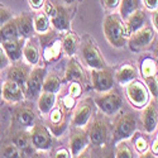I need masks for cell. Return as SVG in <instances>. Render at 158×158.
Here are the masks:
<instances>
[{
	"label": "cell",
	"instance_id": "obj_34",
	"mask_svg": "<svg viewBox=\"0 0 158 158\" xmlns=\"http://www.w3.org/2000/svg\"><path fill=\"white\" fill-rule=\"evenodd\" d=\"M115 157H118V158H130V157H133L131 149L129 148V146L124 140L118 142L116 148H115Z\"/></svg>",
	"mask_w": 158,
	"mask_h": 158
},
{
	"label": "cell",
	"instance_id": "obj_29",
	"mask_svg": "<svg viewBox=\"0 0 158 158\" xmlns=\"http://www.w3.org/2000/svg\"><path fill=\"white\" fill-rule=\"evenodd\" d=\"M76 48H77V38H76L75 33L70 32L62 39V49L64 51L66 55H69L71 57L76 53Z\"/></svg>",
	"mask_w": 158,
	"mask_h": 158
},
{
	"label": "cell",
	"instance_id": "obj_46",
	"mask_svg": "<svg viewBox=\"0 0 158 158\" xmlns=\"http://www.w3.org/2000/svg\"><path fill=\"white\" fill-rule=\"evenodd\" d=\"M152 19H153V25H154V28L158 31V9H156V10L153 11V17H152Z\"/></svg>",
	"mask_w": 158,
	"mask_h": 158
},
{
	"label": "cell",
	"instance_id": "obj_17",
	"mask_svg": "<svg viewBox=\"0 0 158 158\" xmlns=\"http://www.w3.org/2000/svg\"><path fill=\"white\" fill-rule=\"evenodd\" d=\"M146 20H147L146 13H144L142 9H138L134 13H131L125 20V28H127L128 35H130L131 33H134L138 29L143 28L144 25H146Z\"/></svg>",
	"mask_w": 158,
	"mask_h": 158
},
{
	"label": "cell",
	"instance_id": "obj_41",
	"mask_svg": "<svg viewBox=\"0 0 158 158\" xmlns=\"http://www.w3.org/2000/svg\"><path fill=\"white\" fill-rule=\"evenodd\" d=\"M62 104L64 105V108L66 109H72L75 106V98L71 96L70 94L69 95H66L63 99H62Z\"/></svg>",
	"mask_w": 158,
	"mask_h": 158
},
{
	"label": "cell",
	"instance_id": "obj_48",
	"mask_svg": "<svg viewBox=\"0 0 158 158\" xmlns=\"http://www.w3.org/2000/svg\"><path fill=\"white\" fill-rule=\"evenodd\" d=\"M2 101H3V84L0 82V105H2Z\"/></svg>",
	"mask_w": 158,
	"mask_h": 158
},
{
	"label": "cell",
	"instance_id": "obj_10",
	"mask_svg": "<svg viewBox=\"0 0 158 158\" xmlns=\"http://www.w3.org/2000/svg\"><path fill=\"white\" fill-rule=\"evenodd\" d=\"M108 138V127L102 119H95L89 130V140L96 147H101L105 144Z\"/></svg>",
	"mask_w": 158,
	"mask_h": 158
},
{
	"label": "cell",
	"instance_id": "obj_22",
	"mask_svg": "<svg viewBox=\"0 0 158 158\" xmlns=\"http://www.w3.org/2000/svg\"><path fill=\"white\" fill-rule=\"evenodd\" d=\"M18 24V31L19 35L22 38H29L34 32V25H33V18L28 14H22L17 18Z\"/></svg>",
	"mask_w": 158,
	"mask_h": 158
},
{
	"label": "cell",
	"instance_id": "obj_15",
	"mask_svg": "<svg viewBox=\"0 0 158 158\" xmlns=\"http://www.w3.org/2000/svg\"><path fill=\"white\" fill-rule=\"evenodd\" d=\"M2 46L5 51L6 56L10 61L18 62L23 53V46H24V38H14V39H8V41L2 42Z\"/></svg>",
	"mask_w": 158,
	"mask_h": 158
},
{
	"label": "cell",
	"instance_id": "obj_14",
	"mask_svg": "<svg viewBox=\"0 0 158 158\" xmlns=\"http://www.w3.org/2000/svg\"><path fill=\"white\" fill-rule=\"evenodd\" d=\"M3 99L8 102H19L24 99V90L15 81L6 80L3 84Z\"/></svg>",
	"mask_w": 158,
	"mask_h": 158
},
{
	"label": "cell",
	"instance_id": "obj_50",
	"mask_svg": "<svg viewBox=\"0 0 158 158\" xmlns=\"http://www.w3.org/2000/svg\"><path fill=\"white\" fill-rule=\"evenodd\" d=\"M154 52H156V56H157V58H158V42H157V44H156V49H154Z\"/></svg>",
	"mask_w": 158,
	"mask_h": 158
},
{
	"label": "cell",
	"instance_id": "obj_21",
	"mask_svg": "<svg viewBox=\"0 0 158 158\" xmlns=\"http://www.w3.org/2000/svg\"><path fill=\"white\" fill-rule=\"evenodd\" d=\"M19 31H18V24H17V18H11L8 20L5 24L0 27V41L4 42L8 39H14L19 38Z\"/></svg>",
	"mask_w": 158,
	"mask_h": 158
},
{
	"label": "cell",
	"instance_id": "obj_2",
	"mask_svg": "<svg viewBox=\"0 0 158 158\" xmlns=\"http://www.w3.org/2000/svg\"><path fill=\"white\" fill-rule=\"evenodd\" d=\"M135 128H137V122L133 114H124L119 116V119L115 122V125H114L113 140L118 143L120 140H125L130 138L134 134Z\"/></svg>",
	"mask_w": 158,
	"mask_h": 158
},
{
	"label": "cell",
	"instance_id": "obj_4",
	"mask_svg": "<svg viewBox=\"0 0 158 158\" xmlns=\"http://www.w3.org/2000/svg\"><path fill=\"white\" fill-rule=\"evenodd\" d=\"M46 76L44 67H35L29 72L27 84H25V95L29 100H35L43 87V81Z\"/></svg>",
	"mask_w": 158,
	"mask_h": 158
},
{
	"label": "cell",
	"instance_id": "obj_37",
	"mask_svg": "<svg viewBox=\"0 0 158 158\" xmlns=\"http://www.w3.org/2000/svg\"><path fill=\"white\" fill-rule=\"evenodd\" d=\"M63 120V114L60 109H52V113H51V123L53 125H60L61 122Z\"/></svg>",
	"mask_w": 158,
	"mask_h": 158
},
{
	"label": "cell",
	"instance_id": "obj_7",
	"mask_svg": "<svg viewBox=\"0 0 158 158\" xmlns=\"http://www.w3.org/2000/svg\"><path fill=\"white\" fill-rule=\"evenodd\" d=\"M93 86L98 93H106L114 87V76L106 69H96L91 71Z\"/></svg>",
	"mask_w": 158,
	"mask_h": 158
},
{
	"label": "cell",
	"instance_id": "obj_40",
	"mask_svg": "<svg viewBox=\"0 0 158 158\" xmlns=\"http://www.w3.org/2000/svg\"><path fill=\"white\" fill-rule=\"evenodd\" d=\"M9 57L6 56L3 47H0V70H4L9 66Z\"/></svg>",
	"mask_w": 158,
	"mask_h": 158
},
{
	"label": "cell",
	"instance_id": "obj_3",
	"mask_svg": "<svg viewBox=\"0 0 158 158\" xmlns=\"http://www.w3.org/2000/svg\"><path fill=\"white\" fill-rule=\"evenodd\" d=\"M95 102L99 106V109L106 115L116 114L123 105V100L120 95L118 94V91L113 89L106 91V93H101V95L95 99Z\"/></svg>",
	"mask_w": 158,
	"mask_h": 158
},
{
	"label": "cell",
	"instance_id": "obj_45",
	"mask_svg": "<svg viewBox=\"0 0 158 158\" xmlns=\"http://www.w3.org/2000/svg\"><path fill=\"white\" fill-rule=\"evenodd\" d=\"M29 4L32 8L34 9H39V8H42L43 4H44V0H29Z\"/></svg>",
	"mask_w": 158,
	"mask_h": 158
},
{
	"label": "cell",
	"instance_id": "obj_39",
	"mask_svg": "<svg viewBox=\"0 0 158 158\" xmlns=\"http://www.w3.org/2000/svg\"><path fill=\"white\" fill-rule=\"evenodd\" d=\"M81 91H82V89H81L80 82H71V85L69 87V93L71 96L77 98L78 95H81Z\"/></svg>",
	"mask_w": 158,
	"mask_h": 158
},
{
	"label": "cell",
	"instance_id": "obj_23",
	"mask_svg": "<svg viewBox=\"0 0 158 158\" xmlns=\"http://www.w3.org/2000/svg\"><path fill=\"white\" fill-rule=\"evenodd\" d=\"M56 104V94L53 93H47V91H43V93L38 96V109L42 114H49L52 111V109L55 108Z\"/></svg>",
	"mask_w": 158,
	"mask_h": 158
},
{
	"label": "cell",
	"instance_id": "obj_6",
	"mask_svg": "<svg viewBox=\"0 0 158 158\" xmlns=\"http://www.w3.org/2000/svg\"><path fill=\"white\" fill-rule=\"evenodd\" d=\"M31 142L33 147L39 151H48L52 147V135L49 130L41 124H34L31 131Z\"/></svg>",
	"mask_w": 158,
	"mask_h": 158
},
{
	"label": "cell",
	"instance_id": "obj_13",
	"mask_svg": "<svg viewBox=\"0 0 158 158\" xmlns=\"http://www.w3.org/2000/svg\"><path fill=\"white\" fill-rule=\"evenodd\" d=\"M89 135H86V133L84 130H81L80 128H76L70 138V148H71V154L72 157H78L87 147L89 144Z\"/></svg>",
	"mask_w": 158,
	"mask_h": 158
},
{
	"label": "cell",
	"instance_id": "obj_44",
	"mask_svg": "<svg viewBox=\"0 0 158 158\" xmlns=\"http://www.w3.org/2000/svg\"><path fill=\"white\" fill-rule=\"evenodd\" d=\"M55 157H62V158H69V157H71V154H70V152L67 151V149H64V148H62V149H58L57 152H56V154H55Z\"/></svg>",
	"mask_w": 158,
	"mask_h": 158
},
{
	"label": "cell",
	"instance_id": "obj_1",
	"mask_svg": "<svg viewBox=\"0 0 158 158\" xmlns=\"http://www.w3.org/2000/svg\"><path fill=\"white\" fill-rule=\"evenodd\" d=\"M102 29L106 41L110 43V46L115 48H123L127 43V38L129 37L127 33L125 23L120 17L116 15H108L104 19Z\"/></svg>",
	"mask_w": 158,
	"mask_h": 158
},
{
	"label": "cell",
	"instance_id": "obj_12",
	"mask_svg": "<svg viewBox=\"0 0 158 158\" xmlns=\"http://www.w3.org/2000/svg\"><path fill=\"white\" fill-rule=\"evenodd\" d=\"M49 20L52 23V25L58 29L60 32H67L70 29V14L67 9H66L63 5L61 4H56V8H55V11L53 14L49 17Z\"/></svg>",
	"mask_w": 158,
	"mask_h": 158
},
{
	"label": "cell",
	"instance_id": "obj_18",
	"mask_svg": "<svg viewBox=\"0 0 158 158\" xmlns=\"http://www.w3.org/2000/svg\"><path fill=\"white\" fill-rule=\"evenodd\" d=\"M28 76H29V69L25 64H22V63L13 64L8 71V80L15 81L22 87H25Z\"/></svg>",
	"mask_w": 158,
	"mask_h": 158
},
{
	"label": "cell",
	"instance_id": "obj_49",
	"mask_svg": "<svg viewBox=\"0 0 158 158\" xmlns=\"http://www.w3.org/2000/svg\"><path fill=\"white\" fill-rule=\"evenodd\" d=\"M62 2L64 3V4H69V5H71V4H73L76 0H62Z\"/></svg>",
	"mask_w": 158,
	"mask_h": 158
},
{
	"label": "cell",
	"instance_id": "obj_9",
	"mask_svg": "<svg viewBox=\"0 0 158 158\" xmlns=\"http://www.w3.org/2000/svg\"><path fill=\"white\" fill-rule=\"evenodd\" d=\"M154 39V31L151 27H146L138 29L137 32L131 33L129 38V47L130 49H140L149 46Z\"/></svg>",
	"mask_w": 158,
	"mask_h": 158
},
{
	"label": "cell",
	"instance_id": "obj_19",
	"mask_svg": "<svg viewBox=\"0 0 158 158\" xmlns=\"http://www.w3.org/2000/svg\"><path fill=\"white\" fill-rule=\"evenodd\" d=\"M15 123L22 128H29L33 127L35 123V114L28 106H20L14 113Z\"/></svg>",
	"mask_w": 158,
	"mask_h": 158
},
{
	"label": "cell",
	"instance_id": "obj_26",
	"mask_svg": "<svg viewBox=\"0 0 158 158\" xmlns=\"http://www.w3.org/2000/svg\"><path fill=\"white\" fill-rule=\"evenodd\" d=\"M48 46L44 47V51H43V57L47 62L49 61H53L56 58H58V56L61 55V48H62V42L56 39L52 43H47Z\"/></svg>",
	"mask_w": 158,
	"mask_h": 158
},
{
	"label": "cell",
	"instance_id": "obj_16",
	"mask_svg": "<svg viewBox=\"0 0 158 158\" xmlns=\"http://www.w3.org/2000/svg\"><path fill=\"white\" fill-rule=\"evenodd\" d=\"M142 123H143L144 130L148 134L153 133L156 130L157 124H158V113H157V108L154 102L146 105V108H144L143 114H142Z\"/></svg>",
	"mask_w": 158,
	"mask_h": 158
},
{
	"label": "cell",
	"instance_id": "obj_28",
	"mask_svg": "<svg viewBox=\"0 0 158 158\" xmlns=\"http://www.w3.org/2000/svg\"><path fill=\"white\" fill-rule=\"evenodd\" d=\"M61 89V81L57 75L55 73H49L44 76V81H43V87L42 91H47V93H58Z\"/></svg>",
	"mask_w": 158,
	"mask_h": 158
},
{
	"label": "cell",
	"instance_id": "obj_25",
	"mask_svg": "<svg viewBox=\"0 0 158 158\" xmlns=\"http://www.w3.org/2000/svg\"><path fill=\"white\" fill-rule=\"evenodd\" d=\"M23 55L29 64H37L39 62V49L37 43L32 39H28L27 42H24Z\"/></svg>",
	"mask_w": 158,
	"mask_h": 158
},
{
	"label": "cell",
	"instance_id": "obj_31",
	"mask_svg": "<svg viewBox=\"0 0 158 158\" xmlns=\"http://www.w3.org/2000/svg\"><path fill=\"white\" fill-rule=\"evenodd\" d=\"M11 142L15 144V146L20 149H25L29 147L31 144V135L27 134L25 131H15L11 137Z\"/></svg>",
	"mask_w": 158,
	"mask_h": 158
},
{
	"label": "cell",
	"instance_id": "obj_20",
	"mask_svg": "<svg viewBox=\"0 0 158 158\" xmlns=\"http://www.w3.org/2000/svg\"><path fill=\"white\" fill-rule=\"evenodd\" d=\"M64 80L69 82H84L85 75L81 64L76 60H71L67 63V67L64 71Z\"/></svg>",
	"mask_w": 158,
	"mask_h": 158
},
{
	"label": "cell",
	"instance_id": "obj_42",
	"mask_svg": "<svg viewBox=\"0 0 158 158\" xmlns=\"http://www.w3.org/2000/svg\"><path fill=\"white\" fill-rule=\"evenodd\" d=\"M119 3H120V0H105V5L110 10H114L115 8H118Z\"/></svg>",
	"mask_w": 158,
	"mask_h": 158
},
{
	"label": "cell",
	"instance_id": "obj_24",
	"mask_svg": "<svg viewBox=\"0 0 158 158\" xmlns=\"http://www.w3.org/2000/svg\"><path fill=\"white\" fill-rule=\"evenodd\" d=\"M137 76V70L131 64H124L116 71L115 78L120 85H128L130 81H133Z\"/></svg>",
	"mask_w": 158,
	"mask_h": 158
},
{
	"label": "cell",
	"instance_id": "obj_30",
	"mask_svg": "<svg viewBox=\"0 0 158 158\" xmlns=\"http://www.w3.org/2000/svg\"><path fill=\"white\" fill-rule=\"evenodd\" d=\"M33 25H34V31L37 33L39 34L47 33L49 31V18L47 17L46 13H39L33 19Z\"/></svg>",
	"mask_w": 158,
	"mask_h": 158
},
{
	"label": "cell",
	"instance_id": "obj_8",
	"mask_svg": "<svg viewBox=\"0 0 158 158\" xmlns=\"http://www.w3.org/2000/svg\"><path fill=\"white\" fill-rule=\"evenodd\" d=\"M81 53H82L84 62L90 69L96 70V69H104L105 67V61H104L102 56L100 55L99 49L91 42L84 43V46L81 48Z\"/></svg>",
	"mask_w": 158,
	"mask_h": 158
},
{
	"label": "cell",
	"instance_id": "obj_36",
	"mask_svg": "<svg viewBox=\"0 0 158 158\" xmlns=\"http://www.w3.org/2000/svg\"><path fill=\"white\" fill-rule=\"evenodd\" d=\"M134 147H135V149H137L140 154H143L144 152L148 149V143H147L146 138H143L142 135L135 137V139H134Z\"/></svg>",
	"mask_w": 158,
	"mask_h": 158
},
{
	"label": "cell",
	"instance_id": "obj_33",
	"mask_svg": "<svg viewBox=\"0 0 158 158\" xmlns=\"http://www.w3.org/2000/svg\"><path fill=\"white\" fill-rule=\"evenodd\" d=\"M0 157H22V149L18 148L14 143L5 144L0 151Z\"/></svg>",
	"mask_w": 158,
	"mask_h": 158
},
{
	"label": "cell",
	"instance_id": "obj_43",
	"mask_svg": "<svg viewBox=\"0 0 158 158\" xmlns=\"http://www.w3.org/2000/svg\"><path fill=\"white\" fill-rule=\"evenodd\" d=\"M144 4H146V6L151 10L158 9V0H144Z\"/></svg>",
	"mask_w": 158,
	"mask_h": 158
},
{
	"label": "cell",
	"instance_id": "obj_5",
	"mask_svg": "<svg viewBox=\"0 0 158 158\" xmlns=\"http://www.w3.org/2000/svg\"><path fill=\"white\" fill-rule=\"evenodd\" d=\"M127 96L135 108H144L149 101L147 86L139 81H130L127 86Z\"/></svg>",
	"mask_w": 158,
	"mask_h": 158
},
{
	"label": "cell",
	"instance_id": "obj_11",
	"mask_svg": "<svg viewBox=\"0 0 158 158\" xmlns=\"http://www.w3.org/2000/svg\"><path fill=\"white\" fill-rule=\"evenodd\" d=\"M91 116H93V105L89 100H85L78 104V106L76 108L72 118V124L75 128L82 129L89 124Z\"/></svg>",
	"mask_w": 158,
	"mask_h": 158
},
{
	"label": "cell",
	"instance_id": "obj_32",
	"mask_svg": "<svg viewBox=\"0 0 158 158\" xmlns=\"http://www.w3.org/2000/svg\"><path fill=\"white\" fill-rule=\"evenodd\" d=\"M140 71H142L143 77H148V76L156 75V72H157V62L153 58H144L142 61Z\"/></svg>",
	"mask_w": 158,
	"mask_h": 158
},
{
	"label": "cell",
	"instance_id": "obj_27",
	"mask_svg": "<svg viewBox=\"0 0 158 158\" xmlns=\"http://www.w3.org/2000/svg\"><path fill=\"white\" fill-rule=\"evenodd\" d=\"M119 4H120V8H119L120 18L123 20H127V18L131 14V13H134L135 10L139 9L140 0H122Z\"/></svg>",
	"mask_w": 158,
	"mask_h": 158
},
{
	"label": "cell",
	"instance_id": "obj_47",
	"mask_svg": "<svg viewBox=\"0 0 158 158\" xmlns=\"http://www.w3.org/2000/svg\"><path fill=\"white\" fill-rule=\"evenodd\" d=\"M152 152H153L154 154H158V134H157L154 142L152 143Z\"/></svg>",
	"mask_w": 158,
	"mask_h": 158
},
{
	"label": "cell",
	"instance_id": "obj_35",
	"mask_svg": "<svg viewBox=\"0 0 158 158\" xmlns=\"http://www.w3.org/2000/svg\"><path fill=\"white\" fill-rule=\"evenodd\" d=\"M144 80H146V85H147L148 91L152 94V96L154 99H157L158 98V77L156 75H153V76L144 77Z\"/></svg>",
	"mask_w": 158,
	"mask_h": 158
},
{
	"label": "cell",
	"instance_id": "obj_38",
	"mask_svg": "<svg viewBox=\"0 0 158 158\" xmlns=\"http://www.w3.org/2000/svg\"><path fill=\"white\" fill-rule=\"evenodd\" d=\"M11 19V13L9 9L6 8H3L0 6V27H2L3 24H5L8 20Z\"/></svg>",
	"mask_w": 158,
	"mask_h": 158
}]
</instances>
